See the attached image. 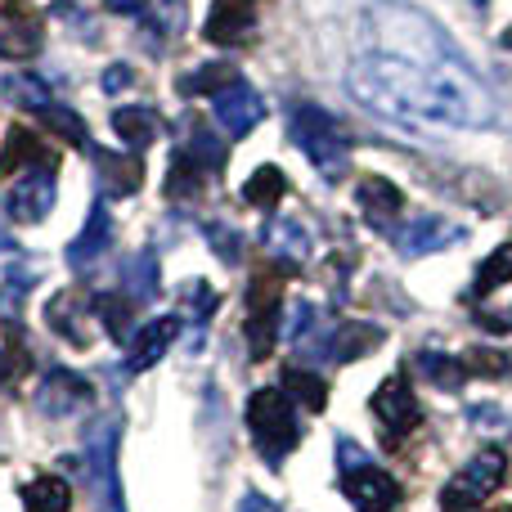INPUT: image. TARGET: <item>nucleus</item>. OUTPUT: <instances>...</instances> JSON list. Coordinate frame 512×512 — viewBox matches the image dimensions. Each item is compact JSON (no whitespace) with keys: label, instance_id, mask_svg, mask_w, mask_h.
<instances>
[{"label":"nucleus","instance_id":"2eb2a0df","mask_svg":"<svg viewBox=\"0 0 512 512\" xmlns=\"http://www.w3.org/2000/svg\"><path fill=\"white\" fill-rule=\"evenodd\" d=\"M355 207H360V216L373 225V230H391L396 216L405 212V194L382 176H364L360 185H355Z\"/></svg>","mask_w":512,"mask_h":512},{"label":"nucleus","instance_id":"c756f323","mask_svg":"<svg viewBox=\"0 0 512 512\" xmlns=\"http://www.w3.org/2000/svg\"><path fill=\"white\" fill-rule=\"evenodd\" d=\"M239 81V68L234 63H203V68H194V72H185L180 77V95H221L225 86H234Z\"/></svg>","mask_w":512,"mask_h":512},{"label":"nucleus","instance_id":"0eeeda50","mask_svg":"<svg viewBox=\"0 0 512 512\" xmlns=\"http://www.w3.org/2000/svg\"><path fill=\"white\" fill-rule=\"evenodd\" d=\"M45 45V23L27 0L0 5V59H32Z\"/></svg>","mask_w":512,"mask_h":512},{"label":"nucleus","instance_id":"37998d69","mask_svg":"<svg viewBox=\"0 0 512 512\" xmlns=\"http://www.w3.org/2000/svg\"><path fill=\"white\" fill-rule=\"evenodd\" d=\"M504 41H508V45H512V32H504Z\"/></svg>","mask_w":512,"mask_h":512},{"label":"nucleus","instance_id":"c85d7f7f","mask_svg":"<svg viewBox=\"0 0 512 512\" xmlns=\"http://www.w3.org/2000/svg\"><path fill=\"white\" fill-rule=\"evenodd\" d=\"M23 508L27 512H68L72 508V490L59 477H36L23 486Z\"/></svg>","mask_w":512,"mask_h":512},{"label":"nucleus","instance_id":"c9c22d12","mask_svg":"<svg viewBox=\"0 0 512 512\" xmlns=\"http://www.w3.org/2000/svg\"><path fill=\"white\" fill-rule=\"evenodd\" d=\"M45 126H50L54 135H63V140L68 144H77V149H90V135H86V122H81L77 113H72V108H45Z\"/></svg>","mask_w":512,"mask_h":512},{"label":"nucleus","instance_id":"f704fd0d","mask_svg":"<svg viewBox=\"0 0 512 512\" xmlns=\"http://www.w3.org/2000/svg\"><path fill=\"white\" fill-rule=\"evenodd\" d=\"M463 369H468V378H504L512 369V360L504 351H495V346H472L463 355Z\"/></svg>","mask_w":512,"mask_h":512},{"label":"nucleus","instance_id":"423d86ee","mask_svg":"<svg viewBox=\"0 0 512 512\" xmlns=\"http://www.w3.org/2000/svg\"><path fill=\"white\" fill-rule=\"evenodd\" d=\"M279 274H256L248 283V342H252V360H265L274 351L279 337Z\"/></svg>","mask_w":512,"mask_h":512},{"label":"nucleus","instance_id":"ea45409f","mask_svg":"<svg viewBox=\"0 0 512 512\" xmlns=\"http://www.w3.org/2000/svg\"><path fill=\"white\" fill-rule=\"evenodd\" d=\"M239 512H279V508H274L265 495H256V490H248V495H243V504H239Z\"/></svg>","mask_w":512,"mask_h":512},{"label":"nucleus","instance_id":"4c0bfd02","mask_svg":"<svg viewBox=\"0 0 512 512\" xmlns=\"http://www.w3.org/2000/svg\"><path fill=\"white\" fill-rule=\"evenodd\" d=\"M207 243H212V248L221 252V261H239V252H243L239 234L225 230V225H207Z\"/></svg>","mask_w":512,"mask_h":512},{"label":"nucleus","instance_id":"e433bc0d","mask_svg":"<svg viewBox=\"0 0 512 512\" xmlns=\"http://www.w3.org/2000/svg\"><path fill=\"white\" fill-rule=\"evenodd\" d=\"M185 297L194 301V306H189V315L198 319V324H203V319H212V310H216V292L207 288V283H185Z\"/></svg>","mask_w":512,"mask_h":512},{"label":"nucleus","instance_id":"412c9836","mask_svg":"<svg viewBox=\"0 0 512 512\" xmlns=\"http://www.w3.org/2000/svg\"><path fill=\"white\" fill-rule=\"evenodd\" d=\"M378 346H382V328L351 319V324H342L333 333V346H328V355H333L337 364H355V360H364V355H373Z\"/></svg>","mask_w":512,"mask_h":512},{"label":"nucleus","instance_id":"f8f14e48","mask_svg":"<svg viewBox=\"0 0 512 512\" xmlns=\"http://www.w3.org/2000/svg\"><path fill=\"white\" fill-rule=\"evenodd\" d=\"M50 207H54V171L50 167L27 171V176L18 180V185L9 189V198H5V212L14 216L18 225L45 221V216H50Z\"/></svg>","mask_w":512,"mask_h":512},{"label":"nucleus","instance_id":"6e6552de","mask_svg":"<svg viewBox=\"0 0 512 512\" xmlns=\"http://www.w3.org/2000/svg\"><path fill=\"white\" fill-rule=\"evenodd\" d=\"M342 490L360 512H396V504H400V481L391 477V472L373 468V463L346 468Z\"/></svg>","mask_w":512,"mask_h":512},{"label":"nucleus","instance_id":"9d476101","mask_svg":"<svg viewBox=\"0 0 512 512\" xmlns=\"http://www.w3.org/2000/svg\"><path fill=\"white\" fill-rule=\"evenodd\" d=\"M463 239V230L454 221H445V216H418V221L400 225V230H391V243H396L400 256H432V252H445L454 248V243Z\"/></svg>","mask_w":512,"mask_h":512},{"label":"nucleus","instance_id":"a211bd4d","mask_svg":"<svg viewBox=\"0 0 512 512\" xmlns=\"http://www.w3.org/2000/svg\"><path fill=\"white\" fill-rule=\"evenodd\" d=\"M108 243H113V216H108L104 203H95L90 207V216H86V230L68 243V265L72 270H81V265L99 261V256L108 252Z\"/></svg>","mask_w":512,"mask_h":512},{"label":"nucleus","instance_id":"b1692460","mask_svg":"<svg viewBox=\"0 0 512 512\" xmlns=\"http://www.w3.org/2000/svg\"><path fill=\"white\" fill-rule=\"evenodd\" d=\"M162 194L171 198V203H194V198H203V167H198L194 158H189L185 149L171 158L167 167V185H162Z\"/></svg>","mask_w":512,"mask_h":512},{"label":"nucleus","instance_id":"a878e982","mask_svg":"<svg viewBox=\"0 0 512 512\" xmlns=\"http://www.w3.org/2000/svg\"><path fill=\"white\" fill-rule=\"evenodd\" d=\"M283 391H288V400L297 409H306V414H324V405H328V387H324V378H315V373H306V369H283Z\"/></svg>","mask_w":512,"mask_h":512},{"label":"nucleus","instance_id":"4468645a","mask_svg":"<svg viewBox=\"0 0 512 512\" xmlns=\"http://www.w3.org/2000/svg\"><path fill=\"white\" fill-rule=\"evenodd\" d=\"M212 108H216V122L225 126L230 135H252L256 126H261V117H265V104H261V95L256 90H248L243 81H234V86H225L221 95H212Z\"/></svg>","mask_w":512,"mask_h":512},{"label":"nucleus","instance_id":"9b49d317","mask_svg":"<svg viewBox=\"0 0 512 512\" xmlns=\"http://www.w3.org/2000/svg\"><path fill=\"white\" fill-rule=\"evenodd\" d=\"M36 405L50 418H68V414H81V409L95 405V387H90L81 373L54 369V373H45L41 391H36Z\"/></svg>","mask_w":512,"mask_h":512},{"label":"nucleus","instance_id":"dca6fc26","mask_svg":"<svg viewBox=\"0 0 512 512\" xmlns=\"http://www.w3.org/2000/svg\"><path fill=\"white\" fill-rule=\"evenodd\" d=\"M252 27L256 23H252L248 0H216L212 14L203 18V36L212 45H239V41H248Z\"/></svg>","mask_w":512,"mask_h":512},{"label":"nucleus","instance_id":"ddd939ff","mask_svg":"<svg viewBox=\"0 0 512 512\" xmlns=\"http://www.w3.org/2000/svg\"><path fill=\"white\" fill-rule=\"evenodd\" d=\"M95 158V180H99V194L104 198H131L135 189L144 185V162L135 153H108V149H90Z\"/></svg>","mask_w":512,"mask_h":512},{"label":"nucleus","instance_id":"7c9ffc66","mask_svg":"<svg viewBox=\"0 0 512 512\" xmlns=\"http://www.w3.org/2000/svg\"><path fill=\"white\" fill-rule=\"evenodd\" d=\"M288 194V176H283L274 162H265V167H256L248 176V185H243V198H248L252 207H261V212H270L279 198Z\"/></svg>","mask_w":512,"mask_h":512},{"label":"nucleus","instance_id":"7ed1b4c3","mask_svg":"<svg viewBox=\"0 0 512 512\" xmlns=\"http://www.w3.org/2000/svg\"><path fill=\"white\" fill-rule=\"evenodd\" d=\"M292 140L310 158V167L324 180H342L351 167V144H346L342 126L324 113V108H297L292 117Z\"/></svg>","mask_w":512,"mask_h":512},{"label":"nucleus","instance_id":"c03bdc74","mask_svg":"<svg viewBox=\"0 0 512 512\" xmlns=\"http://www.w3.org/2000/svg\"><path fill=\"white\" fill-rule=\"evenodd\" d=\"M495 512H508V508H495Z\"/></svg>","mask_w":512,"mask_h":512},{"label":"nucleus","instance_id":"aec40b11","mask_svg":"<svg viewBox=\"0 0 512 512\" xmlns=\"http://www.w3.org/2000/svg\"><path fill=\"white\" fill-rule=\"evenodd\" d=\"M113 131L122 135V144L131 153H144L149 144H158L162 117L153 113V108H117V113H113Z\"/></svg>","mask_w":512,"mask_h":512},{"label":"nucleus","instance_id":"f257e3e1","mask_svg":"<svg viewBox=\"0 0 512 512\" xmlns=\"http://www.w3.org/2000/svg\"><path fill=\"white\" fill-rule=\"evenodd\" d=\"M346 90L360 108L405 126L477 131L490 126L495 108L459 63L400 59V54H360L346 68Z\"/></svg>","mask_w":512,"mask_h":512},{"label":"nucleus","instance_id":"f3484780","mask_svg":"<svg viewBox=\"0 0 512 512\" xmlns=\"http://www.w3.org/2000/svg\"><path fill=\"white\" fill-rule=\"evenodd\" d=\"M176 333H180V319L176 315H167V319H153V324H144L140 333L131 337V355H126V369L131 373H144V369H153V364L167 355V346L176 342Z\"/></svg>","mask_w":512,"mask_h":512},{"label":"nucleus","instance_id":"473e14b6","mask_svg":"<svg viewBox=\"0 0 512 512\" xmlns=\"http://www.w3.org/2000/svg\"><path fill=\"white\" fill-rule=\"evenodd\" d=\"M189 158L198 162V167H203L207 162V171H212V176H221L225 171V162H230V153H225V144L216 140L212 131H207V126H194V131H189Z\"/></svg>","mask_w":512,"mask_h":512},{"label":"nucleus","instance_id":"1a4fd4ad","mask_svg":"<svg viewBox=\"0 0 512 512\" xmlns=\"http://www.w3.org/2000/svg\"><path fill=\"white\" fill-rule=\"evenodd\" d=\"M86 468H90V495L99 499V512H122V486H117V432L113 427H108L99 441L90 436Z\"/></svg>","mask_w":512,"mask_h":512},{"label":"nucleus","instance_id":"58836bf2","mask_svg":"<svg viewBox=\"0 0 512 512\" xmlns=\"http://www.w3.org/2000/svg\"><path fill=\"white\" fill-rule=\"evenodd\" d=\"M131 81H135V72L126 68V63H117V68H108V72H104V95H122V90L131 86Z\"/></svg>","mask_w":512,"mask_h":512},{"label":"nucleus","instance_id":"393cba45","mask_svg":"<svg viewBox=\"0 0 512 512\" xmlns=\"http://www.w3.org/2000/svg\"><path fill=\"white\" fill-rule=\"evenodd\" d=\"M414 369H418V378H427L432 387H441V391H459L463 382H468V369H463V360H454V355H441V351H418L414 355Z\"/></svg>","mask_w":512,"mask_h":512},{"label":"nucleus","instance_id":"a19ab883","mask_svg":"<svg viewBox=\"0 0 512 512\" xmlns=\"http://www.w3.org/2000/svg\"><path fill=\"white\" fill-rule=\"evenodd\" d=\"M14 378V364H9V355H0V382Z\"/></svg>","mask_w":512,"mask_h":512},{"label":"nucleus","instance_id":"72a5a7b5","mask_svg":"<svg viewBox=\"0 0 512 512\" xmlns=\"http://www.w3.org/2000/svg\"><path fill=\"white\" fill-rule=\"evenodd\" d=\"M512 279V243H504V248H495L486 256V261L477 265V297H486V292L504 288V283Z\"/></svg>","mask_w":512,"mask_h":512},{"label":"nucleus","instance_id":"5701e85b","mask_svg":"<svg viewBox=\"0 0 512 512\" xmlns=\"http://www.w3.org/2000/svg\"><path fill=\"white\" fill-rule=\"evenodd\" d=\"M265 248L279 256L283 265H306L310 261V234L297 221H274L265 230Z\"/></svg>","mask_w":512,"mask_h":512},{"label":"nucleus","instance_id":"f03ea898","mask_svg":"<svg viewBox=\"0 0 512 512\" xmlns=\"http://www.w3.org/2000/svg\"><path fill=\"white\" fill-rule=\"evenodd\" d=\"M248 427L256 436V450L270 468H279L301 441V423H297V405L288 400V391H274V387H261L252 391L248 400Z\"/></svg>","mask_w":512,"mask_h":512},{"label":"nucleus","instance_id":"6ab92c4d","mask_svg":"<svg viewBox=\"0 0 512 512\" xmlns=\"http://www.w3.org/2000/svg\"><path fill=\"white\" fill-rule=\"evenodd\" d=\"M90 315H95V301L86 306L77 292H59V297H50V306H45V324L72 346H86V319Z\"/></svg>","mask_w":512,"mask_h":512},{"label":"nucleus","instance_id":"2f4dec72","mask_svg":"<svg viewBox=\"0 0 512 512\" xmlns=\"http://www.w3.org/2000/svg\"><path fill=\"white\" fill-rule=\"evenodd\" d=\"M153 292H158V252L144 248L131 265H126V297H131V301H149Z\"/></svg>","mask_w":512,"mask_h":512},{"label":"nucleus","instance_id":"79ce46f5","mask_svg":"<svg viewBox=\"0 0 512 512\" xmlns=\"http://www.w3.org/2000/svg\"><path fill=\"white\" fill-rule=\"evenodd\" d=\"M0 252H9V234L5 230H0Z\"/></svg>","mask_w":512,"mask_h":512},{"label":"nucleus","instance_id":"bb28decb","mask_svg":"<svg viewBox=\"0 0 512 512\" xmlns=\"http://www.w3.org/2000/svg\"><path fill=\"white\" fill-rule=\"evenodd\" d=\"M131 315H135V301L122 297V292H99V297H95V319L108 328V337H113V342L131 346Z\"/></svg>","mask_w":512,"mask_h":512},{"label":"nucleus","instance_id":"39448f33","mask_svg":"<svg viewBox=\"0 0 512 512\" xmlns=\"http://www.w3.org/2000/svg\"><path fill=\"white\" fill-rule=\"evenodd\" d=\"M373 414H378L382 445H387V450H396V445L405 441L418 423H423V405H418L409 378H400V373L382 378V387L373 391Z\"/></svg>","mask_w":512,"mask_h":512},{"label":"nucleus","instance_id":"4be33fe9","mask_svg":"<svg viewBox=\"0 0 512 512\" xmlns=\"http://www.w3.org/2000/svg\"><path fill=\"white\" fill-rule=\"evenodd\" d=\"M32 162H41V167H50V153H45V144L36 140V131H27V126H14V131L5 135V153H0V171H18V167H32Z\"/></svg>","mask_w":512,"mask_h":512},{"label":"nucleus","instance_id":"20e7f679","mask_svg":"<svg viewBox=\"0 0 512 512\" xmlns=\"http://www.w3.org/2000/svg\"><path fill=\"white\" fill-rule=\"evenodd\" d=\"M504 472H508V459L504 450H481L450 486L441 490V504L445 512H477L481 499H490L499 486H504Z\"/></svg>","mask_w":512,"mask_h":512},{"label":"nucleus","instance_id":"cd10ccee","mask_svg":"<svg viewBox=\"0 0 512 512\" xmlns=\"http://www.w3.org/2000/svg\"><path fill=\"white\" fill-rule=\"evenodd\" d=\"M0 90H5V99L14 108H23V113H45V108L54 104L50 86H45L41 77H32V72H14V77H5L0 81Z\"/></svg>","mask_w":512,"mask_h":512}]
</instances>
